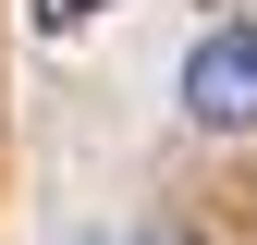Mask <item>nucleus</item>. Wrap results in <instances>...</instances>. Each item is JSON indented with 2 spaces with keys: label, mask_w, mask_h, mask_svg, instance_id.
Instances as JSON below:
<instances>
[{
  "label": "nucleus",
  "mask_w": 257,
  "mask_h": 245,
  "mask_svg": "<svg viewBox=\"0 0 257 245\" xmlns=\"http://www.w3.org/2000/svg\"><path fill=\"white\" fill-rule=\"evenodd\" d=\"M184 122L196 135H257V25L220 13L196 49H184Z\"/></svg>",
  "instance_id": "nucleus-1"
},
{
  "label": "nucleus",
  "mask_w": 257,
  "mask_h": 245,
  "mask_svg": "<svg viewBox=\"0 0 257 245\" xmlns=\"http://www.w3.org/2000/svg\"><path fill=\"white\" fill-rule=\"evenodd\" d=\"M98 13H122V0H25V25H37V37H86Z\"/></svg>",
  "instance_id": "nucleus-2"
},
{
  "label": "nucleus",
  "mask_w": 257,
  "mask_h": 245,
  "mask_svg": "<svg viewBox=\"0 0 257 245\" xmlns=\"http://www.w3.org/2000/svg\"><path fill=\"white\" fill-rule=\"evenodd\" d=\"M98 245H184V233H98Z\"/></svg>",
  "instance_id": "nucleus-3"
}]
</instances>
